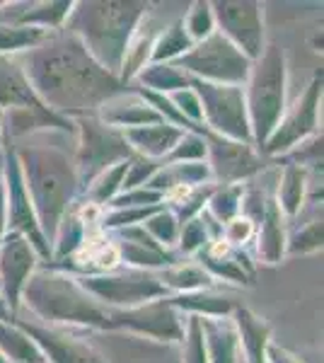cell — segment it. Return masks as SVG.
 Listing matches in <instances>:
<instances>
[{"label": "cell", "instance_id": "cell-25", "mask_svg": "<svg viewBox=\"0 0 324 363\" xmlns=\"http://www.w3.org/2000/svg\"><path fill=\"white\" fill-rule=\"evenodd\" d=\"M186 46H189V42H186L184 32H181V25H177L162 37V42H160V46H157V51H155V58H162V56L167 58L172 54H179V51L186 49Z\"/></svg>", "mask_w": 324, "mask_h": 363}, {"label": "cell", "instance_id": "cell-14", "mask_svg": "<svg viewBox=\"0 0 324 363\" xmlns=\"http://www.w3.org/2000/svg\"><path fill=\"white\" fill-rule=\"evenodd\" d=\"M211 145H213V148H211L213 150V165L220 177L238 179V177H245V174L255 172L259 167V160L242 143H228V140H223V138H213Z\"/></svg>", "mask_w": 324, "mask_h": 363}, {"label": "cell", "instance_id": "cell-16", "mask_svg": "<svg viewBox=\"0 0 324 363\" xmlns=\"http://www.w3.org/2000/svg\"><path fill=\"white\" fill-rule=\"evenodd\" d=\"M126 136L148 155H162L181 133L169 126H145V128H131Z\"/></svg>", "mask_w": 324, "mask_h": 363}, {"label": "cell", "instance_id": "cell-29", "mask_svg": "<svg viewBox=\"0 0 324 363\" xmlns=\"http://www.w3.org/2000/svg\"><path fill=\"white\" fill-rule=\"evenodd\" d=\"M189 363H206L203 354V342H201V325L196 320L191 322V344H189Z\"/></svg>", "mask_w": 324, "mask_h": 363}, {"label": "cell", "instance_id": "cell-17", "mask_svg": "<svg viewBox=\"0 0 324 363\" xmlns=\"http://www.w3.org/2000/svg\"><path fill=\"white\" fill-rule=\"evenodd\" d=\"M0 102L3 104H15V102L29 104L32 102V107H39L37 99H34V95L29 92L25 78L17 73L15 66H10V63H5V61H0Z\"/></svg>", "mask_w": 324, "mask_h": 363}, {"label": "cell", "instance_id": "cell-21", "mask_svg": "<svg viewBox=\"0 0 324 363\" xmlns=\"http://www.w3.org/2000/svg\"><path fill=\"white\" fill-rule=\"evenodd\" d=\"M0 344H3L5 351H8L13 359L41 363V356L37 354V349L29 344V339L17 335V332H10V335H8V330H3V327H0Z\"/></svg>", "mask_w": 324, "mask_h": 363}, {"label": "cell", "instance_id": "cell-13", "mask_svg": "<svg viewBox=\"0 0 324 363\" xmlns=\"http://www.w3.org/2000/svg\"><path fill=\"white\" fill-rule=\"evenodd\" d=\"M114 325H131L140 332H148V335H157L164 339H179L181 330L177 325L174 313L164 303L160 306H150L143 310H135V313H123L116 315Z\"/></svg>", "mask_w": 324, "mask_h": 363}, {"label": "cell", "instance_id": "cell-15", "mask_svg": "<svg viewBox=\"0 0 324 363\" xmlns=\"http://www.w3.org/2000/svg\"><path fill=\"white\" fill-rule=\"evenodd\" d=\"M27 332H32L34 337L39 339L46 347V351L51 354V359L56 363H102L97 354H92L87 347L73 342V339L58 337V335H49V332L34 330V327H27Z\"/></svg>", "mask_w": 324, "mask_h": 363}, {"label": "cell", "instance_id": "cell-19", "mask_svg": "<svg viewBox=\"0 0 324 363\" xmlns=\"http://www.w3.org/2000/svg\"><path fill=\"white\" fill-rule=\"evenodd\" d=\"M259 252L267 257L269 262H276L281 255V216H279V208L276 203L271 201L269 203V211H267V220H264V228H262V238H259Z\"/></svg>", "mask_w": 324, "mask_h": 363}, {"label": "cell", "instance_id": "cell-23", "mask_svg": "<svg viewBox=\"0 0 324 363\" xmlns=\"http://www.w3.org/2000/svg\"><path fill=\"white\" fill-rule=\"evenodd\" d=\"M41 39L39 29H17V27H0V51L5 49H17V46H25Z\"/></svg>", "mask_w": 324, "mask_h": 363}, {"label": "cell", "instance_id": "cell-6", "mask_svg": "<svg viewBox=\"0 0 324 363\" xmlns=\"http://www.w3.org/2000/svg\"><path fill=\"white\" fill-rule=\"evenodd\" d=\"M181 63L194 73H201L211 80H223V83H240L250 73V63L242 51L230 44L223 34H211L199 49L181 58Z\"/></svg>", "mask_w": 324, "mask_h": 363}, {"label": "cell", "instance_id": "cell-20", "mask_svg": "<svg viewBox=\"0 0 324 363\" xmlns=\"http://www.w3.org/2000/svg\"><path fill=\"white\" fill-rule=\"evenodd\" d=\"M303 169L300 167H288L284 184H281V201L288 213H296L300 206V199H303Z\"/></svg>", "mask_w": 324, "mask_h": 363}, {"label": "cell", "instance_id": "cell-28", "mask_svg": "<svg viewBox=\"0 0 324 363\" xmlns=\"http://www.w3.org/2000/svg\"><path fill=\"white\" fill-rule=\"evenodd\" d=\"M191 32L194 37H206L211 32V15H208V5H196L194 10V20H191Z\"/></svg>", "mask_w": 324, "mask_h": 363}, {"label": "cell", "instance_id": "cell-27", "mask_svg": "<svg viewBox=\"0 0 324 363\" xmlns=\"http://www.w3.org/2000/svg\"><path fill=\"white\" fill-rule=\"evenodd\" d=\"M250 233H252V223H250V220H245V218H235V220H230L228 228H225V238H228V242H235V245L245 242V240L250 238Z\"/></svg>", "mask_w": 324, "mask_h": 363}, {"label": "cell", "instance_id": "cell-8", "mask_svg": "<svg viewBox=\"0 0 324 363\" xmlns=\"http://www.w3.org/2000/svg\"><path fill=\"white\" fill-rule=\"evenodd\" d=\"M216 15L240 49L252 58L262 56V17L257 3H218Z\"/></svg>", "mask_w": 324, "mask_h": 363}, {"label": "cell", "instance_id": "cell-2", "mask_svg": "<svg viewBox=\"0 0 324 363\" xmlns=\"http://www.w3.org/2000/svg\"><path fill=\"white\" fill-rule=\"evenodd\" d=\"M143 5L133 3H90L80 13V32L104 66L116 70L128 44V34Z\"/></svg>", "mask_w": 324, "mask_h": 363}, {"label": "cell", "instance_id": "cell-7", "mask_svg": "<svg viewBox=\"0 0 324 363\" xmlns=\"http://www.w3.org/2000/svg\"><path fill=\"white\" fill-rule=\"evenodd\" d=\"M194 85L199 87V95H201L206 109V119H208L211 126L238 140L250 138V124H247L245 116V97L240 87L211 85L201 83V80H196Z\"/></svg>", "mask_w": 324, "mask_h": 363}, {"label": "cell", "instance_id": "cell-4", "mask_svg": "<svg viewBox=\"0 0 324 363\" xmlns=\"http://www.w3.org/2000/svg\"><path fill=\"white\" fill-rule=\"evenodd\" d=\"M284 85H286V68H284V51L279 46H269L262 56V63L255 70L250 92V112L255 124L257 138L267 140V136L276 128L279 114L284 109Z\"/></svg>", "mask_w": 324, "mask_h": 363}, {"label": "cell", "instance_id": "cell-26", "mask_svg": "<svg viewBox=\"0 0 324 363\" xmlns=\"http://www.w3.org/2000/svg\"><path fill=\"white\" fill-rule=\"evenodd\" d=\"M322 245V223H312L310 230H305L303 235L296 238V245H293V252H305V250H315Z\"/></svg>", "mask_w": 324, "mask_h": 363}, {"label": "cell", "instance_id": "cell-9", "mask_svg": "<svg viewBox=\"0 0 324 363\" xmlns=\"http://www.w3.org/2000/svg\"><path fill=\"white\" fill-rule=\"evenodd\" d=\"M128 155L126 138L116 136L114 131H107L104 126L95 124V121H87L85 124V143H82V174L92 177L99 169H104L111 160H119V157Z\"/></svg>", "mask_w": 324, "mask_h": 363}, {"label": "cell", "instance_id": "cell-12", "mask_svg": "<svg viewBox=\"0 0 324 363\" xmlns=\"http://www.w3.org/2000/svg\"><path fill=\"white\" fill-rule=\"evenodd\" d=\"M34 264L32 250L29 242L22 238H13L5 242L3 257H0V269H3V281H5V291H8L10 303H17V294H20L22 284L27 279V272Z\"/></svg>", "mask_w": 324, "mask_h": 363}, {"label": "cell", "instance_id": "cell-5", "mask_svg": "<svg viewBox=\"0 0 324 363\" xmlns=\"http://www.w3.org/2000/svg\"><path fill=\"white\" fill-rule=\"evenodd\" d=\"M27 303L44 318L109 325V318H104L68 279L37 277L27 286Z\"/></svg>", "mask_w": 324, "mask_h": 363}, {"label": "cell", "instance_id": "cell-31", "mask_svg": "<svg viewBox=\"0 0 324 363\" xmlns=\"http://www.w3.org/2000/svg\"><path fill=\"white\" fill-rule=\"evenodd\" d=\"M269 356H271V363H300V361H296L293 356H288L286 351H281V349H271L269 351Z\"/></svg>", "mask_w": 324, "mask_h": 363}, {"label": "cell", "instance_id": "cell-24", "mask_svg": "<svg viewBox=\"0 0 324 363\" xmlns=\"http://www.w3.org/2000/svg\"><path fill=\"white\" fill-rule=\"evenodd\" d=\"M167 281L177 289H196V286H203L206 274L201 269H194V267H184V269H174V272L167 274Z\"/></svg>", "mask_w": 324, "mask_h": 363}, {"label": "cell", "instance_id": "cell-1", "mask_svg": "<svg viewBox=\"0 0 324 363\" xmlns=\"http://www.w3.org/2000/svg\"><path fill=\"white\" fill-rule=\"evenodd\" d=\"M29 73L37 90L56 107H87L119 90L107 68L97 66L75 39H63L37 51Z\"/></svg>", "mask_w": 324, "mask_h": 363}, {"label": "cell", "instance_id": "cell-11", "mask_svg": "<svg viewBox=\"0 0 324 363\" xmlns=\"http://www.w3.org/2000/svg\"><path fill=\"white\" fill-rule=\"evenodd\" d=\"M320 87H322V83H320V80H315V83L310 85V90L303 95V99L296 104V109L291 112V116H288L284 124H281V128L276 131V136L269 140L271 153H276V150H284V148H291L298 138L308 136L312 128H315Z\"/></svg>", "mask_w": 324, "mask_h": 363}, {"label": "cell", "instance_id": "cell-32", "mask_svg": "<svg viewBox=\"0 0 324 363\" xmlns=\"http://www.w3.org/2000/svg\"><path fill=\"white\" fill-rule=\"evenodd\" d=\"M0 225H3V196H0Z\"/></svg>", "mask_w": 324, "mask_h": 363}, {"label": "cell", "instance_id": "cell-22", "mask_svg": "<svg viewBox=\"0 0 324 363\" xmlns=\"http://www.w3.org/2000/svg\"><path fill=\"white\" fill-rule=\"evenodd\" d=\"M206 327H208V337H211V347H213L216 363H235V359H233L235 356L233 354V347H235L233 332H228L225 327H223V337H218L213 322H206Z\"/></svg>", "mask_w": 324, "mask_h": 363}, {"label": "cell", "instance_id": "cell-10", "mask_svg": "<svg viewBox=\"0 0 324 363\" xmlns=\"http://www.w3.org/2000/svg\"><path fill=\"white\" fill-rule=\"evenodd\" d=\"M85 289L107 298L111 303H135L148 301L152 296L164 294L157 279L150 277H111V279H85Z\"/></svg>", "mask_w": 324, "mask_h": 363}, {"label": "cell", "instance_id": "cell-30", "mask_svg": "<svg viewBox=\"0 0 324 363\" xmlns=\"http://www.w3.org/2000/svg\"><path fill=\"white\" fill-rule=\"evenodd\" d=\"M150 230L155 233L160 240H172L174 238V218L172 216H160V218H152L150 220Z\"/></svg>", "mask_w": 324, "mask_h": 363}, {"label": "cell", "instance_id": "cell-3", "mask_svg": "<svg viewBox=\"0 0 324 363\" xmlns=\"http://www.w3.org/2000/svg\"><path fill=\"white\" fill-rule=\"evenodd\" d=\"M25 167L41 223L54 230L58 216L70 196V184H73L66 157L58 153H32Z\"/></svg>", "mask_w": 324, "mask_h": 363}, {"label": "cell", "instance_id": "cell-18", "mask_svg": "<svg viewBox=\"0 0 324 363\" xmlns=\"http://www.w3.org/2000/svg\"><path fill=\"white\" fill-rule=\"evenodd\" d=\"M238 320H240V330H242V344L247 349V356H250L252 363H262L264 344H267L269 330L257 318H252L247 310H240Z\"/></svg>", "mask_w": 324, "mask_h": 363}]
</instances>
